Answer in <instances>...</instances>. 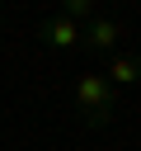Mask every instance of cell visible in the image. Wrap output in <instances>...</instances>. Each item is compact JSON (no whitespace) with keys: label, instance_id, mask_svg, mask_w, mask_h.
I'll use <instances>...</instances> for the list:
<instances>
[{"label":"cell","instance_id":"obj_4","mask_svg":"<svg viewBox=\"0 0 141 151\" xmlns=\"http://www.w3.org/2000/svg\"><path fill=\"white\" fill-rule=\"evenodd\" d=\"M103 80L118 90V85H132V80H141V52H113L108 57V66H103Z\"/></svg>","mask_w":141,"mask_h":151},{"label":"cell","instance_id":"obj_5","mask_svg":"<svg viewBox=\"0 0 141 151\" xmlns=\"http://www.w3.org/2000/svg\"><path fill=\"white\" fill-rule=\"evenodd\" d=\"M56 14H61V19H70V24H80V19L89 24V19H94V0H66Z\"/></svg>","mask_w":141,"mask_h":151},{"label":"cell","instance_id":"obj_2","mask_svg":"<svg viewBox=\"0 0 141 151\" xmlns=\"http://www.w3.org/2000/svg\"><path fill=\"white\" fill-rule=\"evenodd\" d=\"M122 38H127V24L103 19V14H94V19L80 28V47H89V52H118Z\"/></svg>","mask_w":141,"mask_h":151},{"label":"cell","instance_id":"obj_1","mask_svg":"<svg viewBox=\"0 0 141 151\" xmlns=\"http://www.w3.org/2000/svg\"><path fill=\"white\" fill-rule=\"evenodd\" d=\"M75 113L85 118V127H103L118 113V90L99 76V71H80L75 76Z\"/></svg>","mask_w":141,"mask_h":151},{"label":"cell","instance_id":"obj_3","mask_svg":"<svg viewBox=\"0 0 141 151\" xmlns=\"http://www.w3.org/2000/svg\"><path fill=\"white\" fill-rule=\"evenodd\" d=\"M33 38L42 42V47H80V24H70V19H61V14H47L38 28H33Z\"/></svg>","mask_w":141,"mask_h":151}]
</instances>
